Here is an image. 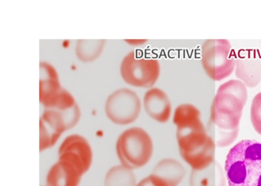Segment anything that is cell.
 Masks as SVG:
<instances>
[{
  "label": "cell",
  "mask_w": 261,
  "mask_h": 186,
  "mask_svg": "<svg viewBox=\"0 0 261 186\" xmlns=\"http://www.w3.org/2000/svg\"><path fill=\"white\" fill-rule=\"evenodd\" d=\"M151 175L162 186H178L186 170L182 165L173 158H165L159 162Z\"/></svg>",
  "instance_id": "12"
},
{
  "label": "cell",
  "mask_w": 261,
  "mask_h": 186,
  "mask_svg": "<svg viewBox=\"0 0 261 186\" xmlns=\"http://www.w3.org/2000/svg\"><path fill=\"white\" fill-rule=\"evenodd\" d=\"M40 80H39V100L46 106L62 91L59 74L56 68L48 62H41Z\"/></svg>",
  "instance_id": "11"
},
{
  "label": "cell",
  "mask_w": 261,
  "mask_h": 186,
  "mask_svg": "<svg viewBox=\"0 0 261 186\" xmlns=\"http://www.w3.org/2000/svg\"><path fill=\"white\" fill-rule=\"evenodd\" d=\"M83 174L71 162L59 160L50 169L47 176L48 186H79Z\"/></svg>",
  "instance_id": "10"
},
{
  "label": "cell",
  "mask_w": 261,
  "mask_h": 186,
  "mask_svg": "<svg viewBox=\"0 0 261 186\" xmlns=\"http://www.w3.org/2000/svg\"><path fill=\"white\" fill-rule=\"evenodd\" d=\"M250 120L256 132L261 135V92L258 93L252 100Z\"/></svg>",
  "instance_id": "18"
},
{
  "label": "cell",
  "mask_w": 261,
  "mask_h": 186,
  "mask_svg": "<svg viewBox=\"0 0 261 186\" xmlns=\"http://www.w3.org/2000/svg\"><path fill=\"white\" fill-rule=\"evenodd\" d=\"M141 101L137 93L128 88H120L108 97L105 111L108 118L117 125H127L138 118Z\"/></svg>",
  "instance_id": "7"
},
{
  "label": "cell",
  "mask_w": 261,
  "mask_h": 186,
  "mask_svg": "<svg viewBox=\"0 0 261 186\" xmlns=\"http://www.w3.org/2000/svg\"><path fill=\"white\" fill-rule=\"evenodd\" d=\"M117 153L121 164L128 169H140L152 158L153 143L145 129L133 127L125 130L117 140Z\"/></svg>",
  "instance_id": "4"
},
{
  "label": "cell",
  "mask_w": 261,
  "mask_h": 186,
  "mask_svg": "<svg viewBox=\"0 0 261 186\" xmlns=\"http://www.w3.org/2000/svg\"><path fill=\"white\" fill-rule=\"evenodd\" d=\"M144 108L146 114L155 121L166 123L170 118V100L167 94L160 88H152L145 94Z\"/></svg>",
  "instance_id": "9"
},
{
  "label": "cell",
  "mask_w": 261,
  "mask_h": 186,
  "mask_svg": "<svg viewBox=\"0 0 261 186\" xmlns=\"http://www.w3.org/2000/svg\"><path fill=\"white\" fill-rule=\"evenodd\" d=\"M137 186H162L160 185V183L153 178L152 175L146 178H143Z\"/></svg>",
  "instance_id": "19"
},
{
  "label": "cell",
  "mask_w": 261,
  "mask_h": 186,
  "mask_svg": "<svg viewBox=\"0 0 261 186\" xmlns=\"http://www.w3.org/2000/svg\"><path fill=\"white\" fill-rule=\"evenodd\" d=\"M105 40H79L76 46V55L79 60L91 62L98 59L105 46Z\"/></svg>",
  "instance_id": "17"
},
{
  "label": "cell",
  "mask_w": 261,
  "mask_h": 186,
  "mask_svg": "<svg viewBox=\"0 0 261 186\" xmlns=\"http://www.w3.org/2000/svg\"><path fill=\"white\" fill-rule=\"evenodd\" d=\"M59 160L74 163L82 173L89 170L93 161L92 149L86 139L80 135L67 137L59 148Z\"/></svg>",
  "instance_id": "8"
},
{
  "label": "cell",
  "mask_w": 261,
  "mask_h": 186,
  "mask_svg": "<svg viewBox=\"0 0 261 186\" xmlns=\"http://www.w3.org/2000/svg\"><path fill=\"white\" fill-rule=\"evenodd\" d=\"M122 78L136 88H149L156 83L160 74V65L156 59L139 56L131 51L122 61Z\"/></svg>",
  "instance_id": "6"
},
{
  "label": "cell",
  "mask_w": 261,
  "mask_h": 186,
  "mask_svg": "<svg viewBox=\"0 0 261 186\" xmlns=\"http://www.w3.org/2000/svg\"><path fill=\"white\" fill-rule=\"evenodd\" d=\"M247 90L241 81L230 80L218 89L212 106L208 134L218 147L235 141L247 100Z\"/></svg>",
  "instance_id": "1"
},
{
  "label": "cell",
  "mask_w": 261,
  "mask_h": 186,
  "mask_svg": "<svg viewBox=\"0 0 261 186\" xmlns=\"http://www.w3.org/2000/svg\"><path fill=\"white\" fill-rule=\"evenodd\" d=\"M236 75L250 88L256 86L261 81V60L248 56L237 59Z\"/></svg>",
  "instance_id": "13"
},
{
  "label": "cell",
  "mask_w": 261,
  "mask_h": 186,
  "mask_svg": "<svg viewBox=\"0 0 261 186\" xmlns=\"http://www.w3.org/2000/svg\"><path fill=\"white\" fill-rule=\"evenodd\" d=\"M224 168L229 186H261V142L237 143L227 153Z\"/></svg>",
  "instance_id": "3"
},
{
  "label": "cell",
  "mask_w": 261,
  "mask_h": 186,
  "mask_svg": "<svg viewBox=\"0 0 261 186\" xmlns=\"http://www.w3.org/2000/svg\"><path fill=\"white\" fill-rule=\"evenodd\" d=\"M39 127H40L39 149L41 152L53 147L65 132L55 120L45 114H42L40 118Z\"/></svg>",
  "instance_id": "15"
},
{
  "label": "cell",
  "mask_w": 261,
  "mask_h": 186,
  "mask_svg": "<svg viewBox=\"0 0 261 186\" xmlns=\"http://www.w3.org/2000/svg\"><path fill=\"white\" fill-rule=\"evenodd\" d=\"M136 176L132 169L123 165L111 168L105 178V186H137Z\"/></svg>",
  "instance_id": "16"
},
{
  "label": "cell",
  "mask_w": 261,
  "mask_h": 186,
  "mask_svg": "<svg viewBox=\"0 0 261 186\" xmlns=\"http://www.w3.org/2000/svg\"><path fill=\"white\" fill-rule=\"evenodd\" d=\"M173 122L177 126V141L183 160L194 170L212 164L216 145L201 122L199 110L192 104L180 105L175 109Z\"/></svg>",
  "instance_id": "2"
},
{
  "label": "cell",
  "mask_w": 261,
  "mask_h": 186,
  "mask_svg": "<svg viewBox=\"0 0 261 186\" xmlns=\"http://www.w3.org/2000/svg\"><path fill=\"white\" fill-rule=\"evenodd\" d=\"M201 63L207 75L214 81L228 77L234 71L237 58L231 44L225 39H211L203 44Z\"/></svg>",
  "instance_id": "5"
},
{
  "label": "cell",
  "mask_w": 261,
  "mask_h": 186,
  "mask_svg": "<svg viewBox=\"0 0 261 186\" xmlns=\"http://www.w3.org/2000/svg\"><path fill=\"white\" fill-rule=\"evenodd\" d=\"M191 186H225L224 171L220 163L214 161L200 170L192 169Z\"/></svg>",
  "instance_id": "14"
}]
</instances>
